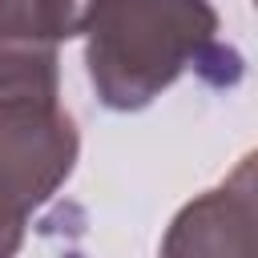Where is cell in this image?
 <instances>
[{
  "label": "cell",
  "instance_id": "obj_5",
  "mask_svg": "<svg viewBox=\"0 0 258 258\" xmlns=\"http://www.w3.org/2000/svg\"><path fill=\"white\" fill-rule=\"evenodd\" d=\"M254 8H258V0H254Z\"/></svg>",
  "mask_w": 258,
  "mask_h": 258
},
{
  "label": "cell",
  "instance_id": "obj_3",
  "mask_svg": "<svg viewBox=\"0 0 258 258\" xmlns=\"http://www.w3.org/2000/svg\"><path fill=\"white\" fill-rule=\"evenodd\" d=\"M81 16V0H0V101L56 97V48Z\"/></svg>",
  "mask_w": 258,
  "mask_h": 258
},
{
  "label": "cell",
  "instance_id": "obj_2",
  "mask_svg": "<svg viewBox=\"0 0 258 258\" xmlns=\"http://www.w3.org/2000/svg\"><path fill=\"white\" fill-rule=\"evenodd\" d=\"M77 125L56 97L0 101V254L24 238V222L77 165Z\"/></svg>",
  "mask_w": 258,
  "mask_h": 258
},
{
  "label": "cell",
  "instance_id": "obj_1",
  "mask_svg": "<svg viewBox=\"0 0 258 258\" xmlns=\"http://www.w3.org/2000/svg\"><path fill=\"white\" fill-rule=\"evenodd\" d=\"M81 36L89 85L117 113L145 109L189 64L234 60L218 44L210 0H89Z\"/></svg>",
  "mask_w": 258,
  "mask_h": 258
},
{
  "label": "cell",
  "instance_id": "obj_4",
  "mask_svg": "<svg viewBox=\"0 0 258 258\" xmlns=\"http://www.w3.org/2000/svg\"><path fill=\"white\" fill-rule=\"evenodd\" d=\"M234 198H238V206L250 214V222L258 226V149L254 153H246L234 169H230V177L222 181Z\"/></svg>",
  "mask_w": 258,
  "mask_h": 258
}]
</instances>
